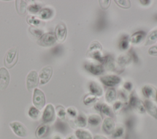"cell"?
Listing matches in <instances>:
<instances>
[{"instance_id":"obj_24","label":"cell","mask_w":157,"mask_h":139,"mask_svg":"<svg viewBox=\"0 0 157 139\" xmlns=\"http://www.w3.org/2000/svg\"><path fill=\"white\" fill-rule=\"evenodd\" d=\"M48 131V126L46 124L39 126L36 130V135L38 138H42L45 136Z\"/></svg>"},{"instance_id":"obj_53","label":"cell","mask_w":157,"mask_h":139,"mask_svg":"<svg viewBox=\"0 0 157 139\" xmlns=\"http://www.w3.org/2000/svg\"><path fill=\"white\" fill-rule=\"evenodd\" d=\"M114 139H123V138H114Z\"/></svg>"},{"instance_id":"obj_38","label":"cell","mask_w":157,"mask_h":139,"mask_svg":"<svg viewBox=\"0 0 157 139\" xmlns=\"http://www.w3.org/2000/svg\"><path fill=\"white\" fill-rule=\"evenodd\" d=\"M139 100V99L136 96L134 92H132L130 95L129 100V107L132 108H134V107L136 105Z\"/></svg>"},{"instance_id":"obj_8","label":"cell","mask_w":157,"mask_h":139,"mask_svg":"<svg viewBox=\"0 0 157 139\" xmlns=\"http://www.w3.org/2000/svg\"><path fill=\"white\" fill-rule=\"evenodd\" d=\"M84 68L87 72L94 75H100L105 71L104 66L100 63H86L84 64Z\"/></svg>"},{"instance_id":"obj_6","label":"cell","mask_w":157,"mask_h":139,"mask_svg":"<svg viewBox=\"0 0 157 139\" xmlns=\"http://www.w3.org/2000/svg\"><path fill=\"white\" fill-rule=\"evenodd\" d=\"M56 39L53 32H47L43 35L37 40V43L40 46L47 47L52 46L56 42Z\"/></svg>"},{"instance_id":"obj_49","label":"cell","mask_w":157,"mask_h":139,"mask_svg":"<svg viewBox=\"0 0 157 139\" xmlns=\"http://www.w3.org/2000/svg\"><path fill=\"white\" fill-rule=\"evenodd\" d=\"M120 97H121V99H123V100H126V94H125V92H123V91H121V92H120Z\"/></svg>"},{"instance_id":"obj_37","label":"cell","mask_w":157,"mask_h":139,"mask_svg":"<svg viewBox=\"0 0 157 139\" xmlns=\"http://www.w3.org/2000/svg\"><path fill=\"white\" fill-rule=\"evenodd\" d=\"M134 109L137 111V113L140 114H144L146 112L144 103H143L140 100H139L136 105L134 107Z\"/></svg>"},{"instance_id":"obj_15","label":"cell","mask_w":157,"mask_h":139,"mask_svg":"<svg viewBox=\"0 0 157 139\" xmlns=\"http://www.w3.org/2000/svg\"><path fill=\"white\" fill-rule=\"evenodd\" d=\"M88 88L90 94L94 95L98 97L101 96L103 94V89L102 87L98 83L94 81H91L89 83Z\"/></svg>"},{"instance_id":"obj_27","label":"cell","mask_w":157,"mask_h":139,"mask_svg":"<svg viewBox=\"0 0 157 139\" xmlns=\"http://www.w3.org/2000/svg\"><path fill=\"white\" fill-rule=\"evenodd\" d=\"M157 42V29L151 31L149 35L147 36L145 42V45H151Z\"/></svg>"},{"instance_id":"obj_48","label":"cell","mask_w":157,"mask_h":139,"mask_svg":"<svg viewBox=\"0 0 157 139\" xmlns=\"http://www.w3.org/2000/svg\"><path fill=\"white\" fill-rule=\"evenodd\" d=\"M93 139H107V138L103 136V135H101L97 134V135L94 136Z\"/></svg>"},{"instance_id":"obj_3","label":"cell","mask_w":157,"mask_h":139,"mask_svg":"<svg viewBox=\"0 0 157 139\" xmlns=\"http://www.w3.org/2000/svg\"><path fill=\"white\" fill-rule=\"evenodd\" d=\"M18 56V49L16 47H13L8 50L7 52L5 59L4 64L7 68L12 67L17 62Z\"/></svg>"},{"instance_id":"obj_28","label":"cell","mask_w":157,"mask_h":139,"mask_svg":"<svg viewBox=\"0 0 157 139\" xmlns=\"http://www.w3.org/2000/svg\"><path fill=\"white\" fill-rule=\"evenodd\" d=\"M98 100H99V98L98 97L90 93V94L85 96L83 102L85 105L88 106V105H92L93 103H96V102Z\"/></svg>"},{"instance_id":"obj_43","label":"cell","mask_w":157,"mask_h":139,"mask_svg":"<svg viewBox=\"0 0 157 139\" xmlns=\"http://www.w3.org/2000/svg\"><path fill=\"white\" fill-rule=\"evenodd\" d=\"M99 5L101 6V7L103 9H107L109 7L110 5V2L111 1H99Z\"/></svg>"},{"instance_id":"obj_50","label":"cell","mask_w":157,"mask_h":139,"mask_svg":"<svg viewBox=\"0 0 157 139\" xmlns=\"http://www.w3.org/2000/svg\"><path fill=\"white\" fill-rule=\"evenodd\" d=\"M66 139H77V138H76V137L75 135H69Z\"/></svg>"},{"instance_id":"obj_14","label":"cell","mask_w":157,"mask_h":139,"mask_svg":"<svg viewBox=\"0 0 157 139\" xmlns=\"http://www.w3.org/2000/svg\"><path fill=\"white\" fill-rule=\"evenodd\" d=\"M146 111L155 119H157V105L151 100L146 99L144 102Z\"/></svg>"},{"instance_id":"obj_30","label":"cell","mask_w":157,"mask_h":139,"mask_svg":"<svg viewBox=\"0 0 157 139\" xmlns=\"http://www.w3.org/2000/svg\"><path fill=\"white\" fill-rule=\"evenodd\" d=\"M28 116L33 119H38L40 116V112L39 110L36 108L35 107H31L28 110Z\"/></svg>"},{"instance_id":"obj_32","label":"cell","mask_w":157,"mask_h":139,"mask_svg":"<svg viewBox=\"0 0 157 139\" xmlns=\"http://www.w3.org/2000/svg\"><path fill=\"white\" fill-rule=\"evenodd\" d=\"M56 112L58 117L59 118L60 120H64L66 118V110L65 108L61 106V105H58L56 108Z\"/></svg>"},{"instance_id":"obj_13","label":"cell","mask_w":157,"mask_h":139,"mask_svg":"<svg viewBox=\"0 0 157 139\" xmlns=\"http://www.w3.org/2000/svg\"><path fill=\"white\" fill-rule=\"evenodd\" d=\"M10 81V74L4 67L0 68V89L4 90Z\"/></svg>"},{"instance_id":"obj_52","label":"cell","mask_w":157,"mask_h":139,"mask_svg":"<svg viewBox=\"0 0 157 139\" xmlns=\"http://www.w3.org/2000/svg\"><path fill=\"white\" fill-rule=\"evenodd\" d=\"M155 100H156V102H157V91H156V94H155Z\"/></svg>"},{"instance_id":"obj_42","label":"cell","mask_w":157,"mask_h":139,"mask_svg":"<svg viewBox=\"0 0 157 139\" xmlns=\"http://www.w3.org/2000/svg\"><path fill=\"white\" fill-rule=\"evenodd\" d=\"M123 107V103L120 100H117L115 102L113 105V111L115 113H117L121 110Z\"/></svg>"},{"instance_id":"obj_12","label":"cell","mask_w":157,"mask_h":139,"mask_svg":"<svg viewBox=\"0 0 157 139\" xmlns=\"http://www.w3.org/2000/svg\"><path fill=\"white\" fill-rule=\"evenodd\" d=\"M115 128V123L113 118H105L102 123V130L106 134H112Z\"/></svg>"},{"instance_id":"obj_23","label":"cell","mask_w":157,"mask_h":139,"mask_svg":"<svg viewBox=\"0 0 157 139\" xmlns=\"http://www.w3.org/2000/svg\"><path fill=\"white\" fill-rule=\"evenodd\" d=\"M53 15V11L50 8L42 9L39 12V16L41 19L47 20L51 18Z\"/></svg>"},{"instance_id":"obj_40","label":"cell","mask_w":157,"mask_h":139,"mask_svg":"<svg viewBox=\"0 0 157 139\" xmlns=\"http://www.w3.org/2000/svg\"><path fill=\"white\" fill-rule=\"evenodd\" d=\"M27 9L31 13H36L37 12H39V11L41 10L40 6L39 4H30L27 7Z\"/></svg>"},{"instance_id":"obj_11","label":"cell","mask_w":157,"mask_h":139,"mask_svg":"<svg viewBox=\"0 0 157 139\" xmlns=\"http://www.w3.org/2000/svg\"><path fill=\"white\" fill-rule=\"evenodd\" d=\"M54 34L56 40L60 42H64L67 36V28L66 24L63 22L58 23L55 28Z\"/></svg>"},{"instance_id":"obj_35","label":"cell","mask_w":157,"mask_h":139,"mask_svg":"<svg viewBox=\"0 0 157 139\" xmlns=\"http://www.w3.org/2000/svg\"><path fill=\"white\" fill-rule=\"evenodd\" d=\"M117 5L123 9H129L131 7V2L128 0H116Z\"/></svg>"},{"instance_id":"obj_44","label":"cell","mask_w":157,"mask_h":139,"mask_svg":"<svg viewBox=\"0 0 157 139\" xmlns=\"http://www.w3.org/2000/svg\"><path fill=\"white\" fill-rule=\"evenodd\" d=\"M132 87H133V85L131 81H127L124 82L123 84V88H124V91H131L132 89Z\"/></svg>"},{"instance_id":"obj_41","label":"cell","mask_w":157,"mask_h":139,"mask_svg":"<svg viewBox=\"0 0 157 139\" xmlns=\"http://www.w3.org/2000/svg\"><path fill=\"white\" fill-rule=\"evenodd\" d=\"M66 114H67L69 117L74 119H75L78 115L77 109L73 107H69L66 109Z\"/></svg>"},{"instance_id":"obj_47","label":"cell","mask_w":157,"mask_h":139,"mask_svg":"<svg viewBox=\"0 0 157 139\" xmlns=\"http://www.w3.org/2000/svg\"><path fill=\"white\" fill-rule=\"evenodd\" d=\"M140 2V4L143 6H148L150 4V2H151V1H147V0H145V1H144V0H140L139 1Z\"/></svg>"},{"instance_id":"obj_18","label":"cell","mask_w":157,"mask_h":139,"mask_svg":"<svg viewBox=\"0 0 157 139\" xmlns=\"http://www.w3.org/2000/svg\"><path fill=\"white\" fill-rule=\"evenodd\" d=\"M75 137L77 139H93L91 133L88 130L83 129H78L75 132Z\"/></svg>"},{"instance_id":"obj_45","label":"cell","mask_w":157,"mask_h":139,"mask_svg":"<svg viewBox=\"0 0 157 139\" xmlns=\"http://www.w3.org/2000/svg\"><path fill=\"white\" fill-rule=\"evenodd\" d=\"M148 53L151 56H157V45L151 47L148 50Z\"/></svg>"},{"instance_id":"obj_51","label":"cell","mask_w":157,"mask_h":139,"mask_svg":"<svg viewBox=\"0 0 157 139\" xmlns=\"http://www.w3.org/2000/svg\"><path fill=\"white\" fill-rule=\"evenodd\" d=\"M52 139H62V138H61V137L59 135H55V136L52 138Z\"/></svg>"},{"instance_id":"obj_1","label":"cell","mask_w":157,"mask_h":139,"mask_svg":"<svg viewBox=\"0 0 157 139\" xmlns=\"http://www.w3.org/2000/svg\"><path fill=\"white\" fill-rule=\"evenodd\" d=\"M102 48L101 44L98 41H93L88 47L86 55L88 57L98 61L100 64H104L105 56L102 54Z\"/></svg>"},{"instance_id":"obj_4","label":"cell","mask_w":157,"mask_h":139,"mask_svg":"<svg viewBox=\"0 0 157 139\" xmlns=\"http://www.w3.org/2000/svg\"><path fill=\"white\" fill-rule=\"evenodd\" d=\"M9 126L17 136L24 138L28 135V130L22 123L18 121H13L9 123Z\"/></svg>"},{"instance_id":"obj_31","label":"cell","mask_w":157,"mask_h":139,"mask_svg":"<svg viewBox=\"0 0 157 139\" xmlns=\"http://www.w3.org/2000/svg\"><path fill=\"white\" fill-rule=\"evenodd\" d=\"M124 129L123 126H118L116 128H115L113 132L112 133V137L114 138H120L124 134Z\"/></svg>"},{"instance_id":"obj_7","label":"cell","mask_w":157,"mask_h":139,"mask_svg":"<svg viewBox=\"0 0 157 139\" xmlns=\"http://www.w3.org/2000/svg\"><path fill=\"white\" fill-rule=\"evenodd\" d=\"M53 74V68L50 66L43 67L39 74V83L40 85L47 83L50 80Z\"/></svg>"},{"instance_id":"obj_46","label":"cell","mask_w":157,"mask_h":139,"mask_svg":"<svg viewBox=\"0 0 157 139\" xmlns=\"http://www.w3.org/2000/svg\"><path fill=\"white\" fill-rule=\"evenodd\" d=\"M126 125L127 126L128 128L129 129H131L132 127H133V125H134V122H133V120L131 119H129L126 121Z\"/></svg>"},{"instance_id":"obj_17","label":"cell","mask_w":157,"mask_h":139,"mask_svg":"<svg viewBox=\"0 0 157 139\" xmlns=\"http://www.w3.org/2000/svg\"><path fill=\"white\" fill-rule=\"evenodd\" d=\"M145 37V32L144 31H137L133 33L129 37V43L133 44H137L140 43Z\"/></svg>"},{"instance_id":"obj_34","label":"cell","mask_w":157,"mask_h":139,"mask_svg":"<svg viewBox=\"0 0 157 139\" xmlns=\"http://www.w3.org/2000/svg\"><path fill=\"white\" fill-rule=\"evenodd\" d=\"M129 37L126 36L123 37L119 42V47L122 50H126L129 48Z\"/></svg>"},{"instance_id":"obj_16","label":"cell","mask_w":157,"mask_h":139,"mask_svg":"<svg viewBox=\"0 0 157 139\" xmlns=\"http://www.w3.org/2000/svg\"><path fill=\"white\" fill-rule=\"evenodd\" d=\"M142 92L147 99L151 100L155 99L156 91L151 85H145L142 88Z\"/></svg>"},{"instance_id":"obj_39","label":"cell","mask_w":157,"mask_h":139,"mask_svg":"<svg viewBox=\"0 0 157 139\" xmlns=\"http://www.w3.org/2000/svg\"><path fill=\"white\" fill-rule=\"evenodd\" d=\"M29 31L36 37L40 38L43 35V31L40 29L37 28L36 27H30L29 28Z\"/></svg>"},{"instance_id":"obj_22","label":"cell","mask_w":157,"mask_h":139,"mask_svg":"<svg viewBox=\"0 0 157 139\" xmlns=\"http://www.w3.org/2000/svg\"><path fill=\"white\" fill-rule=\"evenodd\" d=\"M103 64H104V69L105 68L109 71H115L117 70L115 62L111 56L105 57V60Z\"/></svg>"},{"instance_id":"obj_25","label":"cell","mask_w":157,"mask_h":139,"mask_svg":"<svg viewBox=\"0 0 157 139\" xmlns=\"http://www.w3.org/2000/svg\"><path fill=\"white\" fill-rule=\"evenodd\" d=\"M99 112L101 113L102 114L107 116V117H110V118H112L114 116L113 110L111 108V107L109 105H108L106 103L101 104V110H100Z\"/></svg>"},{"instance_id":"obj_21","label":"cell","mask_w":157,"mask_h":139,"mask_svg":"<svg viewBox=\"0 0 157 139\" xmlns=\"http://www.w3.org/2000/svg\"><path fill=\"white\" fill-rule=\"evenodd\" d=\"M87 122L91 126H98L102 122V118L99 115L93 114L89 116L87 119Z\"/></svg>"},{"instance_id":"obj_29","label":"cell","mask_w":157,"mask_h":139,"mask_svg":"<svg viewBox=\"0 0 157 139\" xmlns=\"http://www.w3.org/2000/svg\"><path fill=\"white\" fill-rule=\"evenodd\" d=\"M131 59V57L130 55H127V54H123L119 56L118 58L117 63L118 65L120 66H124L127 64H128Z\"/></svg>"},{"instance_id":"obj_36","label":"cell","mask_w":157,"mask_h":139,"mask_svg":"<svg viewBox=\"0 0 157 139\" xmlns=\"http://www.w3.org/2000/svg\"><path fill=\"white\" fill-rule=\"evenodd\" d=\"M26 21L28 24H30L31 25L34 26H37L39 25L41 23L40 20L36 18V17L34 16H28L26 18Z\"/></svg>"},{"instance_id":"obj_2","label":"cell","mask_w":157,"mask_h":139,"mask_svg":"<svg viewBox=\"0 0 157 139\" xmlns=\"http://www.w3.org/2000/svg\"><path fill=\"white\" fill-rule=\"evenodd\" d=\"M33 103L38 110H42L45 105V96L39 89L35 88L33 96Z\"/></svg>"},{"instance_id":"obj_9","label":"cell","mask_w":157,"mask_h":139,"mask_svg":"<svg viewBox=\"0 0 157 139\" xmlns=\"http://www.w3.org/2000/svg\"><path fill=\"white\" fill-rule=\"evenodd\" d=\"M100 81L104 85L112 88L121 82V78L116 75H107L99 78Z\"/></svg>"},{"instance_id":"obj_26","label":"cell","mask_w":157,"mask_h":139,"mask_svg":"<svg viewBox=\"0 0 157 139\" xmlns=\"http://www.w3.org/2000/svg\"><path fill=\"white\" fill-rule=\"evenodd\" d=\"M15 7L17 12L19 14H25L27 9V4L24 1H16Z\"/></svg>"},{"instance_id":"obj_5","label":"cell","mask_w":157,"mask_h":139,"mask_svg":"<svg viewBox=\"0 0 157 139\" xmlns=\"http://www.w3.org/2000/svg\"><path fill=\"white\" fill-rule=\"evenodd\" d=\"M42 121L45 124L53 122L55 119V109L54 106L48 103L46 105L42 116Z\"/></svg>"},{"instance_id":"obj_20","label":"cell","mask_w":157,"mask_h":139,"mask_svg":"<svg viewBox=\"0 0 157 139\" xmlns=\"http://www.w3.org/2000/svg\"><path fill=\"white\" fill-rule=\"evenodd\" d=\"M117 98V92L113 88H109L105 94V99L108 103H112L115 101Z\"/></svg>"},{"instance_id":"obj_10","label":"cell","mask_w":157,"mask_h":139,"mask_svg":"<svg viewBox=\"0 0 157 139\" xmlns=\"http://www.w3.org/2000/svg\"><path fill=\"white\" fill-rule=\"evenodd\" d=\"M38 74L36 70L31 71L26 77V88L29 91L36 88L38 84Z\"/></svg>"},{"instance_id":"obj_19","label":"cell","mask_w":157,"mask_h":139,"mask_svg":"<svg viewBox=\"0 0 157 139\" xmlns=\"http://www.w3.org/2000/svg\"><path fill=\"white\" fill-rule=\"evenodd\" d=\"M87 122H88L86 116L83 113L78 114L74 119L75 125L77 127H80V129L86 127L87 125Z\"/></svg>"},{"instance_id":"obj_33","label":"cell","mask_w":157,"mask_h":139,"mask_svg":"<svg viewBox=\"0 0 157 139\" xmlns=\"http://www.w3.org/2000/svg\"><path fill=\"white\" fill-rule=\"evenodd\" d=\"M56 129L58 131L61 133H65L67 129V125L62 120H59L56 122Z\"/></svg>"}]
</instances>
